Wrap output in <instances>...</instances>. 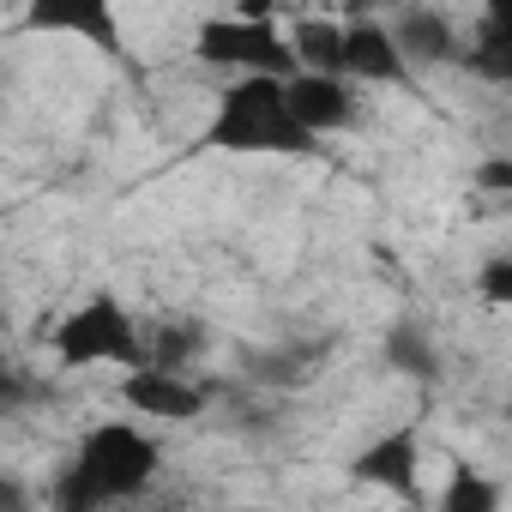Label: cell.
Returning <instances> with one entry per match:
<instances>
[{"label": "cell", "instance_id": "obj_6", "mask_svg": "<svg viewBox=\"0 0 512 512\" xmlns=\"http://www.w3.org/2000/svg\"><path fill=\"white\" fill-rule=\"evenodd\" d=\"M121 404H127L133 416H157V422H193V416H205L211 392H205L199 380H187L181 368L139 362V368H127V380H121Z\"/></svg>", "mask_w": 512, "mask_h": 512}, {"label": "cell", "instance_id": "obj_20", "mask_svg": "<svg viewBox=\"0 0 512 512\" xmlns=\"http://www.w3.org/2000/svg\"><path fill=\"white\" fill-rule=\"evenodd\" d=\"M506 422H512V404H506Z\"/></svg>", "mask_w": 512, "mask_h": 512}, {"label": "cell", "instance_id": "obj_4", "mask_svg": "<svg viewBox=\"0 0 512 512\" xmlns=\"http://www.w3.org/2000/svg\"><path fill=\"white\" fill-rule=\"evenodd\" d=\"M49 350H55L61 368H97V362L139 368V362H145L139 320H133L115 296H85V302L49 332Z\"/></svg>", "mask_w": 512, "mask_h": 512}, {"label": "cell", "instance_id": "obj_8", "mask_svg": "<svg viewBox=\"0 0 512 512\" xmlns=\"http://www.w3.org/2000/svg\"><path fill=\"white\" fill-rule=\"evenodd\" d=\"M290 85V109H296V121L308 127V133H344V127H356L362 121V103H356V79H344V73H314V67H302V73H290L284 79Z\"/></svg>", "mask_w": 512, "mask_h": 512}, {"label": "cell", "instance_id": "obj_16", "mask_svg": "<svg viewBox=\"0 0 512 512\" xmlns=\"http://www.w3.org/2000/svg\"><path fill=\"white\" fill-rule=\"evenodd\" d=\"M488 506H500V488L488 476H476L470 464H458L446 494H440V512H488Z\"/></svg>", "mask_w": 512, "mask_h": 512}, {"label": "cell", "instance_id": "obj_15", "mask_svg": "<svg viewBox=\"0 0 512 512\" xmlns=\"http://www.w3.org/2000/svg\"><path fill=\"white\" fill-rule=\"evenodd\" d=\"M199 350H205V326H193V320L163 326L157 338H145V362H157V368H181V362H193Z\"/></svg>", "mask_w": 512, "mask_h": 512}, {"label": "cell", "instance_id": "obj_7", "mask_svg": "<svg viewBox=\"0 0 512 512\" xmlns=\"http://www.w3.org/2000/svg\"><path fill=\"white\" fill-rule=\"evenodd\" d=\"M350 476L362 488H386L392 500H422V440H416V428H392V434L368 440L350 458Z\"/></svg>", "mask_w": 512, "mask_h": 512}, {"label": "cell", "instance_id": "obj_9", "mask_svg": "<svg viewBox=\"0 0 512 512\" xmlns=\"http://www.w3.org/2000/svg\"><path fill=\"white\" fill-rule=\"evenodd\" d=\"M350 79L362 85H410V55L398 49V31L380 25V19H350V61H344Z\"/></svg>", "mask_w": 512, "mask_h": 512}, {"label": "cell", "instance_id": "obj_13", "mask_svg": "<svg viewBox=\"0 0 512 512\" xmlns=\"http://www.w3.org/2000/svg\"><path fill=\"white\" fill-rule=\"evenodd\" d=\"M290 43H296V55H302V67H314V73H344V61H350V25H338V19H296L290 25ZM350 79V73H344Z\"/></svg>", "mask_w": 512, "mask_h": 512}, {"label": "cell", "instance_id": "obj_2", "mask_svg": "<svg viewBox=\"0 0 512 512\" xmlns=\"http://www.w3.org/2000/svg\"><path fill=\"white\" fill-rule=\"evenodd\" d=\"M205 151H235V157H314L320 133H308L290 109V85L272 73H241L223 85L211 127L199 133Z\"/></svg>", "mask_w": 512, "mask_h": 512}, {"label": "cell", "instance_id": "obj_19", "mask_svg": "<svg viewBox=\"0 0 512 512\" xmlns=\"http://www.w3.org/2000/svg\"><path fill=\"white\" fill-rule=\"evenodd\" d=\"M482 13H488V19H506V25H512V0H482Z\"/></svg>", "mask_w": 512, "mask_h": 512}, {"label": "cell", "instance_id": "obj_1", "mask_svg": "<svg viewBox=\"0 0 512 512\" xmlns=\"http://www.w3.org/2000/svg\"><path fill=\"white\" fill-rule=\"evenodd\" d=\"M157 464H163V446L145 428H133V422H97L73 446L67 470L49 482V506L55 512H97V506L139 500L151 488Z\"/></svg>", "mask_w": 512, "mask_h": 512}, {"label": "cell", "instance_id": "obj_12", "mask_svg": "<svg viewBox=\"0 0 512 512\" xmlns=\"http://www.w3.org/2000/svg\"><path fill=\"white\" fill-rule=\"evenodd\" d=\"M458 67H464L470 79L494 85V91H512V25H506V19H488V13H482V25H476L470 49L458 55Z\"/></svg>", "mask_w": 512, "mask_h": 512}, {"label": "cell", "instance_id": "obj_5", "mask_svg": "<svg viewBox=\"0 0 512 512\" xmlns=\"http://www.w3.org/2000/svg\"><path fill=\"white\" fill-rule=\"evenodd\" d=\"M25 31H55V37H79L97 55L121 61V13L115 0H25Z\"/></svg>", "mask_w": 512, "mask_h": 512}, {"label": "cell", "instance_id": "obj_3", "mask_svg": "<svg viewBox=\"0 0 512 512\" xmlns=\"http://www.w3.org/2000/svg\"><path fill=\"white\" fill-rule=\"evenodd\" d=\"M193 61L199 67H217V73H272V79L302 73L296 43L272 19H247V13L205 19L199 37H193Z\"/></svg>", "mask_w": 512, "mask_h": 512}, {"label": "cell", "instance_id": "obj_11", "mask_svg": "<svg viewBox=\"0 0 512 512\" xmlns=\"http://www.w3.org/2000/svg\"><path fill=\"white\" fill-rule=\"evenodd\" d=\"M380 356H386L392 374H404V380H416V386H434V380H440V344H434L416 320H392L386 338H380Z\"/></svg>", "mask_w": 512, "mask_h": 512}, {"label": "cell", "instance_id": "obj_17", "mask_svg": "<svg viewBox=\"0 0 512 512\" xmlns=\"http://www.w3.org/2000/svg\"><path fill=\"white\" fill-rule=\"evenodd\" d=\"M476 296H482L488 308H512V247L494 253V260L476 272Z\"/></svg>", "mask_w": 512, "mask_h": 512}, {"label": "cell", "instance_id": "obj_14", "mask_svg": "<svg viewBox=\"0 0 512 512\" xmlns=\"http://www.w3.org/2000/svg\"><path fill=\"white\" fill-rule=\"evenodd\" d=\"M308 362H320V344L314 350H260V356H247V374L266 380V386H296L314 374Z\"/></svg>", "mask_w": 512, "mask_h": 512}, {"label": "cell", "instance_id": "obj_18", "mask_svg": "<svg viewBox=\"0 0 512 512\" xmlns=\"http://www.w3.org/2000/svg\"><path fill=\"white\" fill-rule=\"evenodd\" d=\"M476 187L482 193H512V157H482L476 163Z\"/></svg>", "mask_w": 512, "mask_h": 512}, {"label": "cell", "instance_id": "obj_10", "mask_svg": "<svg viewBox=\"0 0 512 512\" xmlns=\"http://www.w3.org/2000/svg\"><path fill=\"white\" fill-rule=\"evenodd\" d=\"M392 31H398V49L410 55V67H452V61L464 55L452 19H446L440 7H410Z\"/></svg>", "mask_w": 512, "mask_h": 512}]
</instances>
